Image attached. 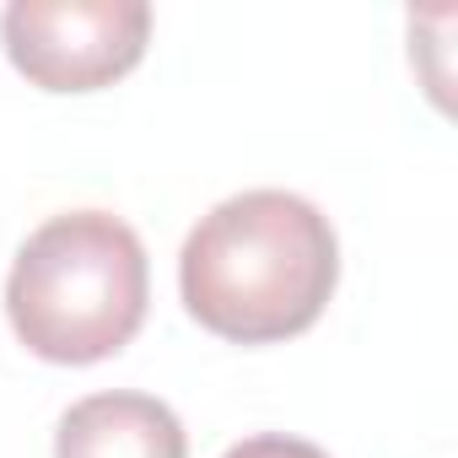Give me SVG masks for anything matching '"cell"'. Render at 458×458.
Wrapping results in <instances>:
<instances>
[{
  "mask_svg": "<svg viewBox=\"0 0 458 458\" xmlns=\"http://www.w3.org/2000/svg\"><path fill=\"white\" fill-rule=\"evenodd\" d=\"M340 281V243L318 205L286 189L221 199L178 254V292L199 329L276 345L313 329Z\"/></svg>",
  "mask_w": 458,
  "mask_h": 458,
  "instance_id": "obj_1",
  "label": "cell"
},
{
  "mask_svg": "<svg viewBox=\"0 0 458 458\" xmlns=\"http://www.w3.org/2000/svg\"><path fill=\"white\" fill-rule=\"evenodd\" d=\"M55 458H189V437L151 394H92L60 415Z\"/></svg>",
  "mask_w": 458,
  "mask_h": 458,
  "instance_id": "obj_4",
  "label": "cell"
},
{
  "mask_svg": "<svg viewBox=\"0 0 458 458\" xmlns=\"http://www.w3.org/2000/svg\"><path fill=\"white\" fill-rule=\"evenodd\" d=\"M0 44L44 92H98L146 60L151 6L146 0H12L0 12Z\"/></svg>",
  "mask_w": 458,
  "mask_h": 458,
  "instance_id": "obj_3",
  "label": "cell"
},
{
  "mask_svg": "<svg viewBox=\"0 0 458 458\" xmlns=\"http://www.w3.org/2000/svg\"><path fill=\"white\" fill-rule=\"evenodd\" d=\"M151 270L135 226L108 210L49 216L17 249L6 318L17 340L55 367L119 356L146 324Z\"/></svg>",
  "mask_w": 458,
  "mask_h": 458,
  "instance_id": "obj_2",
  "label": "cell"
},
{
  "mask_svg": "<svg viewBox=\"0 0 458 458\" xmlns=\"http://www.w3.org/2000/svg\"><path fill=\"white\" fill-rule=\"evenodd\" d=\"M226 458H329V453L302 437H249L238 447H226Z\"/></svg>",
  "mask_w": 458,
  "mask_h": 458,
  "instance_id": "obj_5",
  "label": "cell"
}]
</instances>
